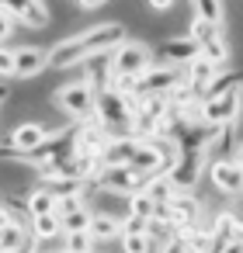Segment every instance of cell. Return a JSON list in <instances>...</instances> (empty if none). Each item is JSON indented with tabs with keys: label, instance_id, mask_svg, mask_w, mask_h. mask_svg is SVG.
<instances>
[{
	"label": "cell",
	"instance_id": "9a60e30c",
	"mask_svg": "<svg viewBox=\"0 0 243 253\" xmlns=\"http://www.w3.org/2000/svg\"><path fill=\"white\" fill-rule=\"evenodd\" d=\"M167 208H170V229H177V225H188V222H198V218H201V201H198L194 194H174Z\"/></svg>",
	"mask_w": 243,
	"mask_h": 253
},
{
	"label": "cell",
	"instance_id": "6da1fadb",
	"mask_svg": "<svg viewBox=\"0 0 243 253\" xmlns=\"http://www.w3.org/2000/svg\"><path fill=\"white\" fill-rule=\"evenodd\" d=\"M125 42V25L122 21H97L70 39H59L49 45V66L52 70H70L97 52H111Z\"/></svg>",
	"mask_w": 243,
	"mask_h": 253
},
{
	"label": "cell",
	"instance_id": "484cf974",
	"mask_svg": "<svg viewBox=\"0 0 243 253\" xmlns=\"http://www.w3.org/2000/svg\"><path fill=\"white\" fill-rule=\"evenodd\" d=\"M118 246H122V253H153V239L146 232H125L118 239Z\"/></svg>",
	"mask_w": 243,
	"mask_h": 253
},
{
	"label": "cell",
	"instance_id": "d6a6232c",
	"mask_svg": "<svg viewBox=\"0 0 243 253\" xmlns=\"http://www.w3.org/2000/svg\"><path fill=\"white\" fill-rule=\"evenodd\" d=\"M104 4H101V0H84V4H80V11H101Z\"/></svg>",
	"mask_w": 243,
	"mask_h": 253
},
{
	"label": "cell",
	"instance_id": "e0dca14e",
	"mask_svg": "<svg viewBox=\"0 0 243 253\" xmlns=\"http://www.w3.org/2000/svg\"><path fill=\"white\" fill-rule=\"evenodd\" d=\"M87 232H91L94 243H118V239H122V218L91 211V229H87Z\"/></svg>",
	"mask_w": 243,
	"mask_h": 253
},
{
	"label": "cell",
	"instance_id": "ba28073f",
	"mask_svg": "<svg viewBox=\"0 0 243 253\" xmlns=\"http://www.w3.org/2000/svg\"><path fill=\"white\" fill-rule=\"evenodd\" d=\"M108 142H111V135L104 132V125L97 122V115L87 118V122H80L73 128V149L84 153V156H104Z\"/></svg>",
	"mask_w": 243,
	"mask_h": 253
},
{
	"label": "cell",
	"instance_id": "d4e9b609",
	"mask_svg": "<svg viewBox=\"0 0 243 253\" xmlns=\"http://www.w3.org/2000/svg\"><path fill=\"white\" fill-rule=\"evenodd\" d=\"M94 239L91 232H66L63 236V253H94Z\"/></svg>",
	"mask_w": 243,
	"mask_h": 253
},
{
	"label": "cell",
	"instance_id": "f546056e",
	"mask_svg": "<svg viewBox=\"0 0 243 253\" xmlns=\"http://www.w3.org/2000/svg\"><path fill=\"white\" fill-rule=\"evenodd\" d=\"M160 253H191V250H188L184 239H167V243L160 246Z\"/></svg>",
	"mask_w": 243,
	"mask_h": 253
},
{
	"label": "cell",
	"instance_id": "5b68a950",
	"mask_svg": "<svg viewBox=\"0 0 243 253\" xmlns=\"http://www.w3.org/2000/svg\"><path fill=\"white\" fill-rule=\"evenodd\" d=\"M243 111V87H233V90H222L208 101H201V125H212V128H229Z\"/></svg>",
	"mask_w": 243,
	"mask_h": 253
},
{
	"label": "cell",
	"instance_id": "7a4b0ae2",
	"mask_svg": "<svg viewBox=\"0 0 243 253\" xmlns=\"http://www.w3.org/2000/svg\"><path fill=\"white\" fill-rule=\"evenodd\" d=\"M129 101L132 97H122L111 87H101L97 97H94V115H97V122L104 125V132L111 139L132 135V108H129Z\"/></svg>",
	"mask_w": 243,
	"mask_h": 253
},
{
	"label": "cell",
	"instance_id": "5bb4252c",
	"mask_svg": "<svg viewBox=\"0 0 243 253\" xmlns=\"http://www.w3.org/2000/svg\"><path fill=\"white\" fill-rule=\"evenodd\" d=\"M184 77H188V84L194 87V94H198V101H201V97H205V90L219 80V70H215L208 59H201V56H198V59H191V63L184 66Z\"/></svg>",
	"mask_w": 243,
	"mask_h": 253
},
{
	"label": "cell",
	"instance_id": "ffe728a7",
	"mask_svg": "<svg viewBox=\"0 0 243 253\" xmlns=\"http://www.w3.org/2000/svg\"><path fill=\"white\" fill-rule=\"evenodd\" d=\"M201 59H208L215 70H222V66L233 59V49H229V42H226V39H215V42L201 45Z\"/></svg>",
	"mask_w": 243,
	"mask_h": 253
},
{
	"label": "cell",
	"instance_id": "8d00e7d4",
	"mask_svg": "<svg viewBox=\"0 0 243 253\" xmlns=\"http://www.w3.org/2000/svg\"><path fill=\"white\" fill-rule=\"evenodd\" d=\"M94 253H97V250H94Z\"/></svg>",
	"mask_w": 243,
	"mask_h": 253
},
{
	"label": "cell",
	"instance_id": "603a6c76",
	"mask_svg": "<svg viewBox=\"0 0 243 253\" xmlns=\"http://www.w3.org/2000/svg\"><path fill=\"white\" fill-rule=\"evenodd\" d=\"M188 39L201 49V45H208V42H215V39H222V28H215V25H208V21H191V32H188Z\"/></svg>",
	"mask_w": 243,
	"mask_h": 253
},
{
	"label": "cell",
	"instance_id": "cb8c5ba5",
	"mask_svg": "<svg viewBox=\"0 0 243 253\" xmlns=\"http://www.w3.org/2000/svg\"><path fill=\"white\" fill-rule=\"evenodd\" d=\"M153 211H156V205L149 201V194H146V191H139V194H132V198H129V218L149 222V218H153Z\"/></svg>",
	"mask_w": 243,
	"mask_h": 253
},
{
	"label": "cell",
	"instance_id": "8fae6325",
	"mask_svg": "<svg viewBox=\"0 0 243 253\" xmlns=\"http://www.w3.org/2000/svg\"><path fill=\"white\" fill-rule=\"evenodd\" d=\"M208 180H212V187H215L219 194H226V198L243 194V170H240L233 160H212Z\"/></svg>",
	"mask_w": 243,
	"mask_h": 253
},
{
	"label": "cell",
	"instance_id": "2e32d148",
	"mask_svg": "<svg viewBox=\"0 0 243 253\" xmlns=\"http://www.w3.org/2000/svg\"><path fill=\"white\" fill-rule=\"evenodd\" d=\"M136 149H139V139H132V135H125V139H111L101 160H104V167H132Z\"/></svg>",
	"mask_w": 243,
	"mask_h": 253
},
{
	"label": "cell",
	"instance_id": "8992f818",
	"mask_svg": "<svg viewBox=\"0 0 243 253\" xmlns=\"http://www.w3.org/2000/svg\"><path fill=\"white\" fill-rule=\"evenodd\" d=\"M188 77L184 70L177 66H163V63H153L139 80H136V97H167L174 87H181Z\"/></svg>",
	"mask_w": 243,
	"mask_h": 253
},
{
	"label": "cell",
	"instance_id": "9c48e42d",
	"mask_svg": "<svg viewBox=\"0 0 243 253\" xmlns=\"http://www.w3.org/2000/svg\"><path fill=\"white\" fill-rule=\"evenodd\" d=\"M156 56H160L163 66H177V70H184L191 59L201 56V49H198L188 35H170V39H163V42L156 45Z\"/></svg>",
	"mask_w": 243,
	"mask_h": 253
},
{
	"label": "cell",
	"instance_id": "d590c367",
	"mask_svg": "<svg viewBox=\"0 0 243 253\" xmlns=\"http://www.w3.org/2000/svg\"><path fill=\"white\" fill-rule=\"evenodd\" d=\"M0 253H4V246H0Z\"/></svg>",
	"mask_w": 243,
	"mask_h": 253
},
{
	"label": "cell",
	"instance_id": "e575fe53",
	"mask_svg": "<svg viewBox=\"0 0 243 253\" xmlns=\"http://www.w3.org/2000/svg\"><path fill=\"white\" fill-rule=\"evenodd\" d=\"M4 208H7V201H4V194H0V211H4Z\"/></svg>",
	"mask_w": 243,
	"mask_h": 253
},
{
	"label": "cell",
	"instance_id": "d6986e66",
	"mask_svg": "<svg viewBox=\"0 0 243 253\" xmlns=\"http://www.w3.org/2000/svg\"><path fill=\"white\" fill-rule=\"evenodd\" d=\"M28 229H32V239H56V236H63V222H59L56 211H52V215H35V218H28Z\"/></svg>",
	"mask_w": 243,
	"mask_h": 253
},
{
	"label": "cell",
	"instance_id": "836d02e7",
	"mask_svg": "<svg viewBox=\"0 0 243 253\" xmlns=\"http://www.w3.org/2000/svg\"><path fill=\"white\" fill-rule=\"evenodd\" d=\"M7 97H11V87H7V84H0V104H4Z\"/></svg>",
	"mask_w": 243,
	"mask_h": 253
},
{
	"label": "cell",
	"instance_id": "83f0119b",
	"mask_svg": "<svg viewBox=\"0 0 243 253\" xmlns=\"http://www.w3.org/2000/svg\"><path fill=\"white\" fill-rule=\"evenodd\" d=\"M0 80H14V49L0 45Z\"/></svg>",
	"mask_w": 243,
	"mask_h": 253
},
{
	"label": "cell",
	"instance_id": "44dd1931",
	"mask_svg": "<svg viewBox=\"0 0 243 253\" xmlns=\"http://www.w3.org/2000/svg\"><path fill=\"white\" fill-rule=\"evenodd\" d=\"M194 18L198 21H208L215 28L226 25V4H215V0H201V4H194Z\"/></svg>",
	"mask_w": 243,
	"mask_h": 253
},
{
	"label": "cell",
	"instance_id": "7402d4cb",
	"mask_svg": "<svg viewBox=\"0 0 243 253\" xmlns=\"http://www.w3.org/2000/svg\"><path fill=\"white\" fill-rule=\"evenodd\" d=\"M146 194H149V201H153V205H170V198H174L177 191H174L170 177L163 173V177H153V180L146 184Z\"/></svg>",
	"mask_w": 243,
	"mask_h": 253
},
{
	"label": "cell",
	"instance_id": "ac0fdd59",
	"mask_svg": "<svg viewBox=\"0 0 243 253\" xmlns=\"http://www.w3.org/2000/svg\"><path fill=\"white\" fill-rule=\"evenodd\" d=\"M25 211H28V218H35V215H52L56 211V194L42 184V187H32L28 194H25Z\"/></svg>",
	"mask_w": 243,
	"mask_h": 253
},
{
	"label": "cell",
	"instance_id": "1f68e13d",
	"mask_svg": "<svg viewBox=\"0 0 243 253\" xmlns=\"http://www.w3.org/2000/svg\"><path fill=\"white\" fill-rule=\"evenodd\" d=\"M229 160H233V163H236V167L243 170V142H236V149L229 153Z\"/></svg>",
	"mask_w": 243,
	"mask_h": 253
},
{
	"label": "cell",
	"instance_id": "4fadbf2b",
	"mask_svg": "<svg viewBox=\"0 0 243 253\" xmlns=\"http://www.w3.org/2000/svg\"><path fill=\"white\" fill-rule=\"evenodd\" d=\"M4 11H7L14 21H21L25 28H35V32H42V28L52 25L46 4H4Z\"/></svg>",
	"mask_w": 243,
	"mask_h": 253
},
{
	"label": "cell",
	"instance_id": "277c9868",
	"mask_svg": "<svg viewBox=\"0 0 243 253\" xmlns=\"http://www.w3.org/2000/svg\"><path fill=\"white\" fill-rule=\"evenodd\" d=\"M153 66V49L146 42L125 39L118 49H111V77H143Z\"/></svg>",
	"mask_w": 243,
	"mask_h": 253
},
{
	"label": "cell",
	"instance_id": "4dcf8cb0",
	"mask_svg": "<svg viewBox=\"0 0 243 253\" xmlns=\"http://www.w3.org/2000/svg\"><path fill=\"white\" fill-rule=\"evenodd\" d=\"M170 7H174L170 0H153V4H149V11H153V14H167Z\"/></svg>",
	"mask_w": 243,
	"mask_h": 253
},
{
	"label": "cell",
	"instance_id": "3957f363",
	"mask_svg": "<svg viewBox=\"0 0 243 253\" xmlns=\"http://www.w3.org/2000/svg\"><path fill=\"white\" fill-rule=\"evenodd\" d=\"M94 97H97L94 84L91 80H77V84H66V87H59L52 94V108L63 118H70V122L80 125V122L94 118Z\"/></svg>",
	"mask_w": 243,
	"mask_h": 253
},
{
	"label": "cell",
	"instance_id": "52a82bcc",
	"mask_svg": "<svg viewBox=\"0 0 243 253\" xmlns=\"http://www.w3.org/2000/svg\"><path fill=\"white\" fill-rule=\"evenodd\" d=\"M94 187L104 194H115V198H132V194L146 191V177L136 167H104L101 177L94 180Z\"/></svg>",
	"mask_w": 243,
	"mask_h": 253
},
{
	"label": "cell",
	"instance_id": "30bf717a",
	"mask_svg": "<svg viewBox=\"0 0 243 253\" xmlns=\"http://www.w3.org/2000/svg\"><path fill=\"white\" fill-rule=\"evenodd\" d=\"M49 66V45H18L14 49V80H35Z\"/></svg>",
	"mask_w": 243,
	"mask_h": 253
},
{
	"label": "cell",
	"instance_id": "4316f807",
	"mask_svg": "<svg viewBox=\"0 0 243 253\" xmlns=\"http://www.w3.org/2000/svg\"><path fill=\"white\" fill-rule=\"evenodd\" d=\"M59 222H63V236H66V232H87V229H91V208L70 211V215H63Z\"/></svg>",
	"mask_w": 243,
	"mask_h": 253
},
{
	"label": "cell",
	"instance_id": "7c38bea8",
	"mask_svg": "<svg viewBox=\"0 0 243 253\" xmlns=\"http://www.w3.org/2000/svg\"><path fill=\"white\" fill-rule=\"evenodd\" d=\"M7 142H11V149H14L18 156H28V153H35V149H42V146L49 142V128H46L42 122H21V125L7 135Z\"/></svg>",
	"mask_w": 243,
	"mask_h": 253
},
{
	"label": "cell",
	"instance_id": "f1b7e54d",
	"mask_svg": "<svg viewBox=\"0 0 243 253\" xmlns=\"http://www.w3.org/2000/svg\"><path fill=\"white\" fill-rule=\"evenodd\" d=\"M14 32H18V21H14V18L4 11V4H0V45H4V42H7Z\"/></svg>",
	"mask_w": 243,
	"mask_h": 253
}]
</instances>
